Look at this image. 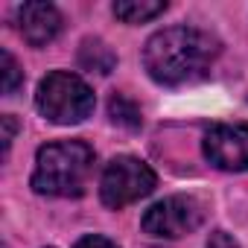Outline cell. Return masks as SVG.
I'll return each mask as SVG.
<instances>
[{"instance_id": "cell-3", "label": "cell", "mask_w": 248, "mask_h": 248, "mask_svg": "<svg viewBox=\"0 0 248 248\" xmlns=\"http://www.w3.org/2000/svg\"><path fill=\"white\" fill-rule=\"evenodd\" d=\"M93 105H96L93 91L76 73L53 70L38 82L35 108L41 111L44 120L56 123V126H76V123L88 120Z\"/></svg>"}, {"instance_id": "cell-6", "label": "cell", "mask_w": 248, "mask_h": 248, "mask_svg": "<svg viewBox=\"0 0 248 248\" xmlns=\"http://www.w3.org/2000/svg\"><path fill=\"white\" fill-rule=\"evenodd\" d=\"M204 158L225 172L248 170V126L239 123H219L204 135Z\"/></svg>"}, {"instance_id": "cell-14", "label": "cell", "mask_w": 248, "mask_h": 248, "mask_svg": "<svg viewBox=\"0 0 248 248\" xmlns=\"http://www.w3.org/2000/svg\"><path fill=\"white\" fill-rule=\"evenodd\" d=\"M12 138H15V120H12V117L6 114V117H3V152L9 149Z\"/></svg>"}, {"instance_id": "cell-9", "label": "cell", "mask_w": 248, "mask_h": 248, "mask_svg": "<svg viewBox=\"0 0 248 248\" xmlns=\"http://www.w3.org/2000/svg\"><path fill=\"white\" fill-rule=\"evenodd\" d=\"M79 64L88 67V70H96V73H111V67L117 64L111 47L105 41H96V38H88L82 44V53H79Z\"/></svg>"}, {"instance_id": "cell-12", "label": "cell", "mask_w": 248, "mask_h": 248, "mask_svg": "<svg viewBox=\"0 0 248 248\" xmlns=\"http://www.w3.org/2000/svg\"><path fill=\"white\" fill-rule=\"evenodd\" d=\"M73 248H117L108 236H99V233H88V236H82Z\"/></svg>"}, {"instance_id": "cell-10", "label": "cell", "mask_w": 248, "mask_h": 248, "mask_svg": "<svg viewBox=\"0 0 248 248\" xmlns=\"http://www.w3.org/2000/svg\"><path fill=\"white\" fill-rule=\"evenodd\" d=\"M108 114H111V120L117 123V126H123V129H140V108L129 99V96H123V93H117V96H111L108 99Z\"/></svg>"}, {"instance_id": "cell-13", "label": "cell", "mask_w": 248, "mask_h": 248, "mask_svg": "<svg viewBox=\"0 0 248 248\" xmlns=\"http://www.w3.org/2000/svg\"><path fill=\"white\" fill-rule=\"evenodd\" d=\"M207 248H239V242L225 231H213L210 239H207Z\"/></svg>"}, {"instance_id": "cell-7", "label": "cell", "mask_w": 248, "mask_h": 248, "mask_svg": "<svg viewBox=\"0 0 248 248\" xmlns=\"http://www.w3.org/2000/svg\"><path fill=\"white\" fill-rule=\"evenodd\" d=\"M18 27L27 44L44 47L62 30V15L53 3H24L18 9Z\"/></svg>"}, {"instance_id": "cell-8", "label": "cell", "mask_w": 248, "mask_h": 248, "mask_svg": "<svg viewBox=\"0 0 248 248\" xmlns=\"http://www.w3.org/2000/svg\"><path fill=\"white\" fill-rule=\"evenodd\" d=\"M167 12V0H120L114 3V15L123 24H146Z\"/></svg>"}, {"instance_id": "cell-1", "label": "cell", "mask_w": 248, "mask_h": 248, "mask_svg": "<svg viewBox=\"0 0 248 248\" xmlns=\"http://www.w3.org/2000/svg\"><path fill=\"white\" fill-rule=\"evenodd\" d=\"M219 41L196 27H170L143 47V67L158 85H184L202 79L219 56Z\"/></svg>"}, {"instance_id": "cell-5", "label": "cell", "mask_w": 248, "mask_h": 248, "mask_svg": "<svg viewBox=\"0 0 248 248\" xmlns=\"http://www.w3.org/2000/svg\"><path fill=\"white\" fill-rule=\"evenodd\" d=\"M202 222L204 204L196 196H170L164 202H155L140 219L143 231L161 239H178L184 233H193Z\"/></svg>"}, {"instance_id": "cell-2", "label": "cell", "mask_w": 248, "mask_h": 248, "mask_svg": "<svg viewBox=\"0 0 248 248\" xmlns=\"http://www.w3.org/2000/svg\"><path fill=\"white\" fill-rule=\"evenodd\" d=\"M93 172V149L85 140H56L38 149L32 190L41 196L76 199Z\"/></svg>"}, {"instance_id": "cell-4", "label": "cell", "mask_w": 248, "mask_h": 248, "mask_svg": "<svg viewBox=\"0 0 248 248\" xmlns=\"http://www.w3.org/2000/svg\"><path fill=\"white\" fill-rule=\"evenodd\" d=\"M155 187H158V175L146 161L135 155H117L99 178V199L105 207L120 210L126 204L146 199Z\"/></svg>"}, {"instance_id": "cell-11", "label": "cell", "mask_w": 248, "mask_h": 248, "mask_svg": "<svg viewBox=\"0 0 248 248\" xmlns=\"http://www.w3.org/2000/svg\"><path fill=\"white\" fill-rule=\"evenodd\" d=\"M0 70H3V93L12 96L21 88V82H24V70H21V64L15 62V56L9 50L0 53Z\"/></svg>"}]
</instances>
